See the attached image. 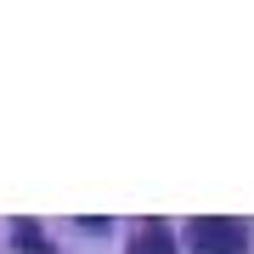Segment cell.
Masks as SVG:
<instances>
[{"label":"cell","instance_id":"obj_1","mask_svg":"<svg viewBox=\"0 0 254 254\" xmlns=\"http://www.w3.org/2000/svg\"><path fill=\"white\" fill-rule=\"evenodd\" d=\"M243 220H232V215H198L192 220V249L198 254H237L243 249Z\"/></svg>","mask_w":254,"mask_h":254},{"label":"cell","instance_id":"obj_2","mask_svg":"<svg viewBox=\"0 0 254 254\" xmlns=\"http://www.w3.org/2000/svg\"><path fill=\"white\" fill-rule=\"evenodd\" d=\"M130 254H175L170 226H141V232H136V243H130Z\"/></svg>","mask_w":254,"mask_h":254}]
</instances>
